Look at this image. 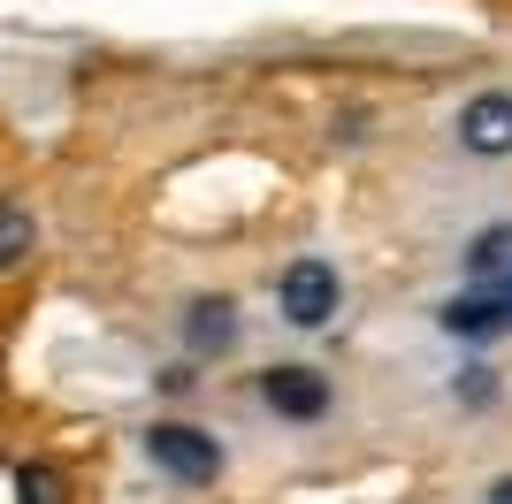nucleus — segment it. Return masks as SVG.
Listing matches in <instances>:
<instances>
[{
    "instance_id": "4",
    "label": "nucleus",
    "mask_w": 512,
    "mask_h": 504,
    "mask_svg": "<svg viewBox=\"0 0 512 504\" xmlns=\"http://www.w3.org/2000/svg\"><path fill=\"white\" fill-rule=\"evenodd\" d=\"M245 344V321H237V298H192L184 306V352L192 359H230Z\"/></svg>"
},
{
    "instance_id": "5",
    "label": "nucleus",
    "mask_w": 512,
    "mask_h": 504,
    "mask_svg": "<svg viewBox=\"0 0 512 504\" xmlns=\"http://www.w3.org/2000/svg\"><path fill=\"white\" fill-rule=\"evenodd\" d=\"M459 146L474 161H505L512 153V92H474L459 107Z\"/></svg>"
},
{
    "instance_id": "2",
    "label": "nucleus",
    "mask_w": 512,
    "mask_h": 504,
    "mask_svg": "<svg viewBox=\"0 0 512 504\" xmlns=\"http://www.w3.org/2000/svg\"><path fill=\"white\" fill-rule=\"evenodd\" d=\"M344 306V275L337 260H321V252H299L291 268L276 275V314L291 321V329H329Z\"/></svg>"
},
{
    "instance_id": "12",
    "label": "nucleus",
    "mask_w": 512,
    "mask_h": 504,
    "mask_svg": "<svg viewBox=\"0 0 512 504\" xmlns=\"http://www.w3.org/2000/svg\"><path fill=\"white\" fill-rule=\"evenodd\" d=\"M497 306H505V329H512V275L497 283Z\"/></svg>"
},
{
    "instance_id": "9",
    "label": "nucleus",
    "mask_w": 512,
    "mask_h": 504,
    "mask_svg": "<svg viewBox=\"0 0 512 504\" xmlns=\"http://www.w3.org/2000/svg\"><path fill=\"white\" fill-rule=\"evenodd\" d=\"M16 504H69V482L31 459V466H16Z\"/></svg>"
},
{
    "instance_id": "6",
    "label": "nucleus",
    "mask_w": 512,
    "mask_h": 504,
    "mask_svg": "<svg viewBox=\"0 0 512 504\" xmlns=\"http://www.w3.org/2000/svg\"><path fill=\"white\" fill-rule=\"evenodd\" d=\"M436 329L444 336H467V344H490V336H505V306H497V291H459L436 306Z\"/></svg>"
},
{
    "instance_id": "1",
    "label": "nucleus",
    "mask_w": 512,
    "mask_h": 504,
    "mask_svg": "<svg viewBox=\"0 0 512 504\" xmlns=\"http://www.w3.org/2000/svg\"><path fill=\"white\" fill-rule=\"evenodd\" d=\"M146 459L161 466L176 489H214L222 466H230V451H222L207 428H192V420H153L146 428Z\"/></svg>"
},
{
    "instance_id": "11",
    "label": "nucleus",
    "mask_w": 512,
    "mask_h": 504,
    "mask_svg": "<svg viewBox=\"0 0 512 504\" xmlns=\"http://www.w3.org/2000/svg\"><path fill=\"white\" fill-rule=\"evenodd\" d=\"M482 504H512V474H497V482H490V497H482Z\"/></svg>"
},
{
    "instance_id": "7",
    "label": "nucleus",
    "mask_w": 512,
    "mask_h": 504,
    "mask_svg": "<svg viewBox=\"0 0 512 504\" xmlns=\"http://www.w3.org/2000/svg\"><path fill=\"white\" fill-rule=\"evenodd\" d=\"M512 275V222H490V230H474V245H467V283L474 291H497Z\"/></svg>"
},
{
    "instance_id": "3",
    "label": "nucleus",
    "mask_w": 512,
    "mask_h": 504,
    "mask_svg": "<svg viewBox=\"0 0 512 504\" xmlns=\"http://www.w3.org/2000/svg\"><path fill=\"white\" fill-rule=\"evenodd\" d=\"M260 405H268L276 420L314 428V420H329V375H321V367H299V359H283V367L260 375Z\"/></svg>"
},
{
    "instance_id": "10",
    "label": "nucleus",
    "mask_w": 512,
    "mask_h": 504,
    "mask_svg": "<svg viewBox=\"0 0 512 504\" xmlns=\"http://www.w3.org/2000/svg\"><path fill=\"white\" fill-rule=\"evenodd\" d=\"M459 398H467V405H490L497 398V367H467V375H459Z\"/></svg>"
},
{
    "instance_id": "8",
    "label": "nucleus",
    "mask_w": 512,
    "mask_h": 504,
    "mask_svg": "<svg viewBox=\"0 0 512 504\" xmlns=\"http://www.w3.org/2000/svg\"><path fill=\"white\" fill-rule=\"evenodd\" d=\"M31 245H39V222H31V207H0V275H16L23 260H31Z\"/></svg>"
}]
</instances>
